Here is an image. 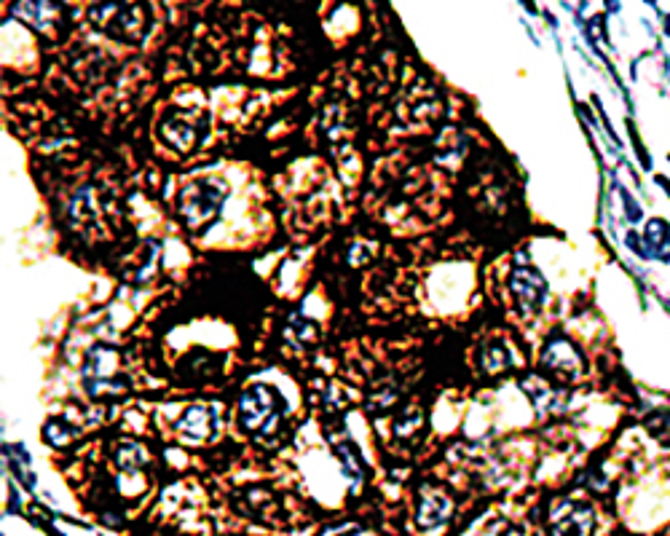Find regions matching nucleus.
<instances>
[{
	"label": "nucleus",
	"mask_w": 670,
	"mask_h": 536,
	"mask_svg": "<svg viewBox=\"0 0 670 536\" xmlns=\"http://www.w3.org/2000/svg\"><path fill=\"white\" fill-rule=\"evenodd\" d=\"M180 429H183L188 437H193V440L210 435V413L204 411V408H191L183 424H180Z\"/></svg>",
	"instance_id": "obj_4"
},
{
	"label": "nucleus",
	"mask_w": 670,
	"mask_h": 536,
	"mask_svg": "<svg viewBox=\"0 0 670 536\" xmlns=\"http://www.w3.org/2000/svg\"><path fill=\"white\" fill-rule=\"evenodd\" d=\"M226 199V191L218 183H199L188 185L180 193V215L191 228H199L210 223L220 210V201Z\"/></svg>",
	"instance_id": "obj_1"
},
{
	"label": "nucleus",
	"mask_w": 670,
	"mask_h": 536,
	"mask_svg": "<svg viewBox=\"0 0 670 536\" xmlns=\"http://www.w3.org/2000/svg\"><path fill=\"white\" fill-rule=\"evenodd\" d=\"M102 14H108L113 17L110 25H102L108 33L113 35H129V38H137V35H143V9H134V6H113V9H100Z\"/></svg>",
	"instance_id": "obj_3"
},
{
	"label": "nucleus",
	"mask_w": 670,
	"mask_h": 536,
	"mask_svg": "<svg viewBox=\"0 0 670 536\" xmlns=\"http://www.w3.org/2000/svg\"><path fill=\"white\" fill-rule=\"evenodd\" d=\"M279 400L277 394L266 389V386H255L244 394L242 400V421L250 432H260L268 421L277 419Z\"/></svg>",
	"instance_id": "obj_2"
}]
</instances>
